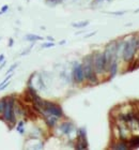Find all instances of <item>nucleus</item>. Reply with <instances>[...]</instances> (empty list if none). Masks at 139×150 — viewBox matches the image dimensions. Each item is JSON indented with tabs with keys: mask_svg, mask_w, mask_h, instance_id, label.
<instances>
[{
	"mask_svg": "<svg viewBox=\"0 0 139 150\" xmlns=\"http://www.w3.org/2000/svg\"><path fill=\"white\" fill-rule=\"evenodd\" d=\"M95 33H96L95 31H93L92 33H90V35H86V37H85V38H90V37H92V35H95Z\"/></svg>",
	"mask_w": 139,
	"mask_h": 150,
	"instance_id": "a878e982",
	"label": "nucleus"
},
{
	"mask_svg": "<svg viewBox=\"0 0 139 150\" xmlns=\"http://www.w3.org/2000/svg\"><path fill=\"white\" fill-rule=\"evenodd\" d=\"M72 78L76 84H81L85 82V73H83V63L74 62L72 69Z\"/></svg>",
	"mask_w": 139,
	"mask_h": 150,
	"instance_id": "423d86ee",
	"label": "nucleus"
},
{
	"mask_svg": "<svg viewBox=\"0 0 139 150\" xmlns=\"http://www.w3.org/2000/svg\"><path fill=\"white\" fill-rule=\"evenodd\" d=\"M32 46H33V44L31 45V46H30V47H29V48H27V49H26V52H24V53L21 54V56H25V55H27V54H28V53H30V49L32 48Z\"/></svg>",
	"mask_w": 139,
	"mask_h": 150,
	"instance_id": "4be33fe9",
	"label": "nucleus"
},
{
	"mask_svg": "<svg viewBox=\"0 0 139 150\" xmlns=\"http://www.w3.org/2000/svg\"><path fill=\"white\" fill-rule=\"evenodd\" d=\"M14 105H15V99L14 98H5V110H3V114H2V117L8 123L11 124H14L16 122V114H15Z\"/></svg>",
	"mask_w": 139,
	"mask_h": 150,
	"instance_id": "7ed1b4c3",
	"label": "nucleus"
},
{
	"mask_svg": "<svg viewBox=\"0 0 139 150\" xmlns=\"http://www.w3.org/2000/svg\"><path fill=\"white\" fill-rule=\"evenodd\" d=\"M137 12H139V9H138V10H137V11H136V13H137Z\"/></svg>",
	"mask_w": 139,
	"mask_h": 150,
	"instance_id": "7c9ffc66",
	"label": "nucleus"
},
{
	"mask_svg": "<svg viewBox=\"0 0 139 150\" xmlns=\"http://www.w3.org/2000/svg\"><path fill=\"white\" fill-rule=\"evenodd\" d=\"M128 141V146H130V149H134V148H139V135L130 137Z\"/></svg>",
	"mask_w": 139,
	"mask_h": 150,
	"instance_id": "f8f14e48",
	"label": "nucleus"
},
{
	"mask_svg": "<svg viewBox=\"0 0 139 150\" xmlns=\"http://www.w3.org/2000/svg\"><path fill=\"white\" fill-rule=\"evenodd\" d=\"M59 44H60V45H63V44H65V41H64V40H63V41H61V42H60V43H59Z\"/></svg>",
	"mask_w": 139,
	"mask_h": 150,
	"instance_id": "c85d7f7f",
	"label": "nucleus"
},
{
	"mask_svg": "<svg viewBox=\"0 0 139 150\" xmlns=\"http://www.w3.org/2000/svg\"><path fill=\"white\" fill-rule=\"evenodd\" d=\"M5 66V61H3V63H1V66H0V70H1Z\"/></svg>",
	"mask_w": 139,
	"mask_h": 150,
	"instance_id": "cd10ccee",
	"label": "nucleus"
},
{
	"mask_svg": "<svg viewBox=\"0 0 139 150\" xmlns=\"http://www.w3.org/2000/svg\"><path fill=\"white\" fill-rule=\"evenodd\" d=\"M25 39L27 41H29V42H35V41H42L43 40V37H40V35H27L25 37Z\"/></svg>",
	"mask_w": 139,
	"mask_h": 150,
	"instance_id": "ddd939ff",
	"label": "nucleus"
},
{
	"mask_svg": "<svg viewBox=\"0 0 139 150\" xmlns=\"http://www.w3.org/2000/svg\"><path fill=\"white\" fill-rule=\"evenodd\" d=\"M5 107V99H2V100L0 101V115L3 114Z\"/></svg>",
	"mask_w": 139,
	"mask_h": 150,
	"instance_id": "a211bd4d",
	"label": "nucleus"
},
{
	"mask_svg": "<svg viewBox=\"0 0 139 150\" xmlns=\"http://www.w3.org/2000/svg\"><path fill=\"white\" fill-rule=\"evenodd\" d=\"M13 44H14V40L13 39H10L9 40V46L11 47V46H13Z\"/></svg>",
	"mask_w": 139,
	"mask_h": 150,
	"instance_id": "b1692460",
	"label": "nucleus"
},
{
	"mask_svg": "<svg viewBox=\"0 0 139 150\" xmlns=\"http://www.w3.org/2000/svg\"><path fill=\"white\" fill-rule=\"evenodd\" d=\"M38 85H39L40 90H46V84H45V82H44L42 75H39V76H38Z\"/></svg>",
	"mask_w": 139,
	"mask_h": 150,
	"instance_id": "4468645a",
	"label": "nucleus"
},
{
	"mask_svg": "<svg viewBox=\"0 0 139 150\" xmlns=\"http://www.w3.org/2000/svg\"><path fill=\"white\" fill-rule=\"evenodd\" d=\"M16 130H17V132L19 133V134H24V132H25V129H24V121H19V122H18Z\"/></svg>",
	"mask_w": 139,
	"mask_h": 150,
	"instance_id": "f3484780",
	"label": "nucleus"
},
{
	"mask_svg": "<svg viewBox=\"0 0 139 150\" xmlns=\"http://www.w3.org/2000/svg\"><path fill=\"white\" fill-rule=\"evenodd\" d=\"M3 59H5V55H3V54H1V55H0V63H2Z\"/></svg>",
	"mask_w": 139,
	"mask_h": 150,
	"instance_id": "393cba45",
	"label": "nucleus"
},
{
	"mask_svg": "<svg viewBox=\"0 0 139 150\" xmlns=\"http://www.w3.org/2000/svg\"><path fill=\"white\" fill-rule=\"evenodd\" d=\"M108 14H113V15H123L125 14V11H121V12H107Z\"/></svg>",
	"mask_w": 139,
	"mask_h": 150,
	"instance_id": "412c9836",
	"label": "nucleus"
},
{
	"mask_svg": "<svg viewBox=\"0 0 139 150\" xmlns=\"http://www.w3.org/2000/svg\"><path fill=\"white\" fill-rule=\"evenodd\" d=\"M93 63H94V69L97 75L104 74L107 71V63L106 59L103 53H95L93 54Z\"/></svg>",
	"mask_w": 139,
	"mask_h": 150,
	"instance_id": "39448f33",
	"label": "nucleus"
},
{
	"mask_svg": "<svg viewBox=\"0 0 139 150\" xmlns=\"http://www.w3.org/2000/svg\"><path fill=\"white\" fill-rule=\"evenodd\" d=\"M107 72L109 73V78H113L118 74V60H113L109 66Z\"/></svg>",
	"mask_w": 139,
	"mask_h": 150,
	"instance_id": "9d476101",
	"label": "nucleus"
},
{
	"mask_svg": "<svg viewBox=\"0 0 139 150\" xmlns=\"http://www.w3.org/2000/svg\"><path fill=\"white\" fill-rule=\"evenodd\" d=\"M110 148L116 150H127L130 149V146H128V141H127L120 139V141H116L113 146H110Z\"/></svg>",
	"mask_w": 139,
	"mask_h": 150,
	"instance_id": "1a4fd4ad",
	"label": "nucleus"
},
{
	"mask_svg": "<svg viewBox=\"0 0 139 150\" xmlns=\"http://www.w3.org/2000/svg\"><path fill=\"white\" fill-rule=\"evenodd\" d=\"M40 114L43 115L44 117L46 115H52L58 117V118H61V117H63V110L61 108V106L58 105L57 103L50 101H44Z\"/></svg>",
	"mask_w": 139,
	"mask_h": 150,
	"instance_id": "20e7f679",
	"label": "nucleus"
},
{
	"mask_svg": "<svg viewBox=\"0 0 139 150\" xmlns=\"http://www.w3.org/2000/svg\"><path fill=\"white\" fill-rule=\"evenodd\" d=\"M62 1L63 0H45V3L47 5H49V7H55L57 5L62 3Z\"/></svg>",
	"mask_w": 139,
	"mask_h": 150,
	"instance_id": "dca6fc26",
	"label": "nucleus"
},
{
	"mask_svg": "<svg viewBox=\"0 0 139 150\" xmlns=\"http://www.w3.org/2000/svg\"><path fill=\"white\" fill-rule=\"evenodd\" d=\"M76 149H88L89 148V143L87 139V130L86 128H80L78 130V136H77V143L75 146Z\"/></svg>",
	"mask_w": 139,
	"mask_h": 150,
	"instance_id": "0eeeda50",
	"label": "nucleus"
},
{
	"mask_svg": "<svg viewBox=\"0 0 139 150\" xmlns=\"http://www.w3.org/2000/svg\"><path fill=\"white\" fill-rule=\"evenodd\" d=\"M55 46V43H52V42H48V43H43V44L41 45V47L42 48H49V47H54Z\"/></svg>",
	"mask_w": 139,
	"mask_h": 150,
	"instance_id": "6ab92c4d",
	"label": "nucleus"
},
{
	"mask_svg": "<svg viewBox=\"0 0 139 150\" xmlns=\"http://www.w3.org/2000/svg\"><path fill=\"white\" fill-rule=\"evenodd\" d=\"M58 117L56 116H52V115H46L45 116V121H46V124H47L49 128H54L55 125L58 122Z\"/></svg>",
	"mask_w": 139,
	"mask_h": 150,
	"instance_id": "9b49d317",
	"label": "nucleus"
},
{
	"mask_svg": "<svg viewBox=\"0 0 139 150\" xmlns=\"http://www.w3.org/2000/svg\"><path fill=\"white\" fill-rule=\"evenodd\" d=\"M0 40H1V37H0Z\"/></svg>",
	"mask_w": 139,
	"mask_h": 150,
	"instance_id": "473e14b6",
	"label": "nucleus"
},
{
	"mask_svg": "<svg viewBox=\"0 0 139 150\" xmlns=\"http://www.w3.org/2000/svg\"><path fill=\"white\" fill-rule=\"evenodd\" d=\"M47 39H48V40H49V41H54V39H52V37H48Z\"/></svg>",
	"mask_w": 139,
	"mask_h": 150,
	"instance_id": "c756f323",
	"label": "nucleus"
},
{
	"mask_svg": "<svg viewBox=\"0 0 139 150\" xmlns=\"http://www.w3.org/2000/svg\"><path fill=\"white\" fill-rule=\"evenodd\" d=\"M8 10H9V5H3V7L1 8V12H2V13H5V12H7Z\"/></svg>",
	"mask_w": 139,
	"mask_h": 150,
	"instance_id": "5701e85b",
	"label": "nucleus"
},
{
	"mask_svg": "<svg viewBox=\"0 0 139 150\" xmlns=\"http://www.w3.org/2000/svg\"><path fill=\"white\" fill-rule=\"evenodd\" d=\"M83 73H85V80L91 84H96L99 80H97V74L94 69V63H93V54L85 57L83 61Z\"/></svg>",
	"mask_w": 139,
	"mask_h": 150,
	"instance_id": "f03ea898",
	"label": "nucleus"
},
{
	"mask_svg": "<svg viewBox=\"0 0 139 150\" xmlns=\"http://www.w3.org/2000/svg\"><path fill=\"white\" fill-rule=\"evenodd\" d=\"M18 66V62H16V63H14L13 66H11V68H10L9 70H8V72H7V74H10V73H11V72H13L14 70H15V69H16V68H17Z\"/></svg>",
	"mask_w": 139,
	"mask_h": 150,
	"instance_id": "aec40b11",
	"label": "nucleus"
},
{
	"mask_svg": "<svg viewBox=\"0 0 139 150\" xmlns=\"http://www.w3.org/2000/svg\"><path fill=\"white\" fill-rule=\"evenodd\" d=\"M138 50H139V45H138Z\"/></svg>",
	"mask_w": 139,
	"mask_h": 150,
	"instance_id": "2f4dec72",
	"label": "nucleus"
},
{
	"mask_svg": "<svg viewBox=\"0 0 139 150\" xmlns=\"http://www.w3.org/2000/svg\"><path fill=\"white\" fill-rule=\"evenodd\" d=\"M139 38L136 35H133L130 39L124 41L123 49H122V59L127 63H132L134 61L136 54L139 53L138 50Z\"/></svg>",
	"mask_w": 139,
	"mask_h": 150,
	"instance_id": "f257e3e1",
	"label": "nucleus"
},
{
	"mask_svg": "<svg viewBox=\"0 0 139 150\" xmlns=\"http://www.w3.org/2000/svg\"><path fill=\"white\" fill-rule=\"evenodd\" d=\"M89 25V21H83V22H79V23H73L72 26L74 28H85Z\"/></svg>",
	"mask_w": 139,
	"mask_h": 150,
	"instance_id": "2eb2a0df",
	"label": "nucleus"
},
{
	"mask_svg": "<svg viewBox=\"0 0 139 150\" xmlns=\"http://www.w3.org/2000/svg\"><path fill=\"white\" fill-rule=\"evenodd\" d=\"M103 1H105V0H94L95 3H101V2H103ZM107 1H109V0H107Z\"/></svg>",
	"mask_w": 139,
	"mask_h": 150,
	"instance_id": "bb28decb",
	"label": "nucleus"
},
{
	"mask_svg": "<svg viewBox=\"0 0 139 150\" xmlns=\"http://www.w3.org/2000/svg\"><path fill=\"white\" fill-rule=\"evenodd\" d=\"M59 130L61 131L62 134H64V135H70L71 132L74 130V124L72 123V122H70V121H64L63 123L60 124Z\"/></svg>",
	"mask_w": 139,
	"mask_h": 150,
	"instance_id": "6e6552de",
	"label": "nucleus"
}]
</instances>
